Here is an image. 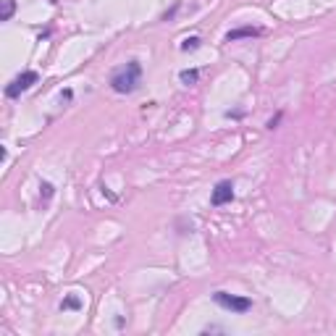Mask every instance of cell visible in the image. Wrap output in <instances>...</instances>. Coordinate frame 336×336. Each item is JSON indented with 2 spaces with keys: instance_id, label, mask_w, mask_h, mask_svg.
Returning <instances> with one entry per match:
<instances>
[{
  "instance_id": "6",
  "label": "cell",
  "mask_w": 336,
  "mask_h": 336,
  "mask_svg": "<svg viewBox=\"0 0 336 336\" xmlns=\"http://www.w3.org/2000/svg\"><path fill=\"white\" fill-rule=\"evenodd\" d=\"M179 79H182L187 87H192V84H197V79H200V71H197V69H187V71H182V74H179Z\"/></svg>"
},
{
  "instance_id": "2",
  "label": "cell",
  "mask_w": 336,
  "mask_h": 336,
  "mask_svg": "<svg viewBox=\"0 0 336 336\" xmlns=\"http://www.w3.org/2000/svg\"><path fill=\"white\" fill-rule=\"evenodd\" d=\"M213 302L221 305L223 310H231V312H247L252 307V300L250 297H239V294H229V292H215L213 294Z\"/></svg>"
},
{
  "instance_id": "8",
  "label": "cell",
  "mask_w": 336,
  "mask_h": 336,
  "mask_svg": "<svg viewBox=\"0 0 336 336\" xmlns=\"http://www.w3.org/2000/svg\"><path fill=\"white\" fill-rule=\"evenodd\" d=\"M61 307H63V310H79V307H82V300H79L76 294H69V297L61 302Z\"/></svg>"
},
{
  "instance_id": "3",
  "label": "cell",
  "mask_w": 336,
  "mask_h": 336,
  "mask_svg": "<svg viewBox=\"0 0 336 336\" xmlns=\"http://www.w3.org/2000/svg\"><path fill=\"white\" fill-rule=\"evenodd\" d=\"M39 82V74L37 71H24V74H18L8 87H6V95L8 97H18L21 92H27V89L32 87V84H37Z\"/></svg>"
},
{
  "instance_id": "1",
  "label": "cell",
  "mask_w": 336,
  "mask_h": 336,
  "mask_svg": "<svg viewBox=\"0 0 336 336\" xmlns=\"http://www.w3.org/2000/svg\"><path fill=\"white\" fill-rule=\"evenodd\" d=\"M142 82V66L140 61H129L124 69H118L113 76H110V89L118 95H131L134 89L140 87Z\"/></svg>"
},
{
  "instance_id": "7",
  "label": "cell",
  "mask_w": 336,
  "mask_h": 336,
  "mask_svg": "<svg viewBox=\"0 0 336 336\" xmlns=\"http://www.w3.org/2000/svg\"><path fill=\"white\" fill-rule=\"evenodd\" d=\"M16 11V0H3V11H0V21H11Z\"/></svg>"
},
{
  "instance_id": "10",
  "label": "cell",
  "mask_w": 336,
  "mask_h": 336,
  "mask_svg": "<svg viewBox=\"0 0 336 336\" xmlns=\"http://www.w3.org/2000/svg\"><path fill=\"white\" fill-rule=\"evenodd\" d=\"M39 189H42L39 194H42L45 200H50V197H53V192H55V189H53V184H48V182H42V184H39Z\"/></svg>"
},
{
  "instance_id": "5",
  "label": "cell",
  "mask_w": 336,
  "mask_h": 336,
  "mask_svg": "<svg viewBox=\"0 0 336 336\" xmlns=\"http://www.w3.org/2000/svg\"><path fill=\"white\" fill-rule=\"evenodd\" d=\"M258 34H260V29H255V27H242V29L229 32V34H226V42H236V39H242V37H258Z\"/></svg>"
},
{
  "instance_id": "9",
  "label": "cell",
  "mask_w": 336,
  "mask_h": 336,
  "mask_svg": "<svg viewBox=\"0 0 336 336\" xmlns=\"http://www.w3.org/2000/svg\"><path fill=\"white\" fill-rule=\"evenodd\" d=\"M200 42H203L200 37H187V39L182 42V50H184V53H189V50H197V48H200Z\"/></svg>"
},
{
  "instance_id": "4",
  "label": "cell",
  "mask_w": 336,
  "mask_h": 336,
  "mask_svg": "<svg viewBox=\"0 0 336 336\" xmlns=\"http://www.w3.org/2000/svg\"><path fill=\"white\" fill-rule=\"evenodd\" d=\"M231 200H234V184L229 182V179H223V182L215 184V189H213V194H210V203H213L215 208H221V205H229Z\"/></svg>"
}]
</instances>
